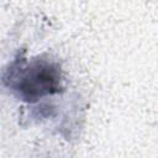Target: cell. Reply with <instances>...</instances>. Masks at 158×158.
<instances>
[{"label": "cell", "mask_w": 158, "mask_h": 158, "mask_svg": "<svg viewBox=\"0 0 158 158\" xmlns=\"http://www.w3.org/2000/svg\"><path fill=\"white\" fill-rule=\"evenodd\" d=\"M0 84L17 100L38 109L47 106V99L65 91V77L60 63L47 53L27 57L19 51L2 68Z\"/></svg>", "instance_id": "1"}]
</instances>
